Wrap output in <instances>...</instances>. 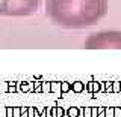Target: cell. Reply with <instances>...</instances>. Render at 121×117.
<instances>
[{
  "label": "cell",
  "mask_w": 121,
  "mask_h": 117,
  "mask_svg": "<svg viewBox=\"0 0 121 117\" xmlns=\"http://www.w3.org/2000/svg\"><path fill=\"white\" fill-rule=\"evenodd\" d=\"M85 83H82V81H76V83H71V90H73L74 93H80L85 90Z\"/></svg>",
  "instance_id": "cell-1"
},
{
  "label": "cell",
  "mask_w": 121,
  "mask_h": 117,
  "mask_svg": "<svg viewBox=\"0 0 121 117\" xmlns=\"http://www.w3.org/2000/svg\"><path fill=\"white\" fill-rule=\"evenodd\" d=\"M65 113L68 117H79V108L77 107H70Z\"/></svg>",
  "instance_id": "cell-2"
},
{
  "label": "cell",
  "mask_w": 121,
  "mask_h": 117,
  "mask_svg": "<svg viewBox=\"0 0 121 117\" xmlns=\"http://www.w3.org/2000/svg\"><path fill=\"white\" fill-rule=\"evenodd\" d=\"M104 117H115V108L113 107H106L104 108Z\"/></svg>",
  "instance_id": "cell-3"
},
{
  "label": "cell",
  "mask_w": 121,
  "mask_h": 117,
  "mask_svg": "<svg viewBox=\"0 0 121 117\" xmlns=\"http://www.w3.org/2000/svg\"><path fill=\"white\" fill-rule=\"evenodd\" d=\"M91 90H92V93H98L101 90V83L92 81V84H91Z\"/></svg>",
  "instance_id": "cell-4"
},
{
  "label": "cell",
  "mask_w": 121,
  "mask_h": 117,
  "mask_svg": "<svg viewBox=\"0 0 121 117\" xmlns=\"http://www.w3.org/2000/svg\"><path fill=\"white\" fill-rule=\"evenodd\" d=\"M71 90V83H60V92L67 93Z\"/></svg>",
  "instance_id": "cell-5"
},
{
  "label": "cell",
  "mask_w": 121,
  "mask_h": 117,
  "mask_svg": "<svg viewBox=\"0 0 121 117\" xmlns=\"http://www.w3.org/2000/svg\"><path fill=\"white\" fill-rule=\"evenodd\" d=\"M41 92H52L50 83H41Z\"/></svg>",
  "instance_id": "cell-6"
},
{
  "label": "cell",
  "mask_w": 121,
  "mask_h": 117,
  "mask_svg": "<svg viewBox=\"0 0 121 117\" xmlns=\"http://www.w3.org/2000/svg\"><path fill=\"white\" fill-rule=\"evenodd\" d=\"M112 92L120 93V81H112Z\"/></svg>",
  "instance_id": "cell-7"
},
{
  "label": "cell",
  "mask_w": 121,
  "mask_h": 117,
  "mask_svg": "<svg viewBox=\"0 0 121 117\" xmlns=\"http://www.w3.org/2000/svg\"><path fill=\"white\" fill-rule=\"evenodd\" d=\"M82 117H91V107L82 108Z\"/></svg>",
  "instance_id": "cell-8"
},
{
  "label": "cell",
  "mask_w": 121,
  "mask_h": 117,
  "mask_svg": "<svg viewBox=\"0 0 121 117\" xmlns=\"http://www.w3.org/2000/svg\"><path fill=\"white\" fill-rule=\"evenodd\" d=\"M65 116V110L62 107H56V117H64Z\"/></svg>",
  "instance_id": "cell-9"
},
{
  "label": "cell",
  "mask_w": 121,
  "mask_h": 117,
  "mask_svg": "<svg viewBox=\"0 0 121 117\" xmlns=\"http://www.w3.org/2000/svg\"><path fill=\"white\" fill-rule=\"evenodd\" d=\"M12 117H21L20 107H12Z\"/></svg>",
  "instance_id": "cell-10"
},
{
  "label": "cell",
  "mask_w": 121,
  "mask_h": 117,
  "mask_svg": "<svg viewBox=\"0 0 121 117\" xmlns=\"http://www.w3.org/2000/svg\"><path fill=\"white\" fill-rule=\"evenodd\" d=\"M27 117H35V107H27Z\"/></svg>",
  "instance_id": "cell-11"
},
{
  "label": "cell",
  "mask_w": 121,
  "mask_h": 117,
  "mask_svg": "<svg viewBox=\"0 0 121 117\" xmlns=\"http://www.w3.org/2000/svg\"><path fill=\"white\" fill-rule=\"evenodd\" d=\"M103 90H106V92H112V81H106Z\"/></svg>",
  "instance_id": "cell-12"
},
{
  "label": "cell",
  "mask_w": 121,
  "mask_h": 117,
  "mask_svg": "<svg viewBox=\"0 0 121 117\" xmlns=\"http://www.w3.org/2000/svg\"><path fill=\"white\" fill-rule=\"evenodd\" d=\"M20 113L21 117H27V107H20Z\"/></svg>",
  "instance_id": "cell-13"
},
{
  "label": "cell",
  "mask_w": 121,
  "mask_h": 117,
  "mask_svg": "<svg viewBox=\"0 0 121 117\" xmlns=\"http://www.w3.org/2000/svg\"><path fill=\"white\" fill-rule=\"evenodd\" d=\"M6 117H12V107L6 108Z\"/></svg>",
  "instance_id": "cell-14"
},
{
  "label": "cell",
  "mask_w": 121,
  "mask_h": 117,
  "mask_svg": "<svg viewBox=\"0 0 121 117\" xmlns=\"http://www.w3.org/2000/svg\"><path fill=\"white\" fill-rule=\"evenodd\" d=\"M91 117H97V108L91 107Z\"/></svg>",
  "instance_id": "cell-15"
},
{
  "label": "cell",
  "mask_w": 121,
  "mask_h": 117,
  "mask_svg": "<svg viewBox=\"0 0 121 117\" xmlns=\"http://www.w3.org/2000/svg\"><path fill=\"white\" fill-rule=\"evenodd\" d=\"M120 92H121V81H120Z\"/></svg>",
  "instance_id": "cell-16"
}]
</instances>
